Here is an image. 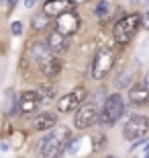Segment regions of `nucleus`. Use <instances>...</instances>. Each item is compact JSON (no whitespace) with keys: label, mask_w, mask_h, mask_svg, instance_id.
<instances>
[{"label":"nucleus","mask_w":149,"mask_h":158,"mask_svg":"<svg viewBox=\"0 0 149 158\" xmlns=\"http://www.w3.org/2000/svg\"><path fill=\"white\" fill-rule=\"evenodd\" d=\"M69 2H72V4H86L88 0H69Z\"/></svg>","instance_id":"obj_24"},{"label":"nucleus","mask_w":149,"mask_h":158,"mask_svg":"<svg viewBox=\"0 0 149 158\" xmlns=\"http://www.w3.org/2000/svg\"><path fill=\"white\" fill-rule=\"evenodd\" d=\"M45 45H47V49H49V52H51L53 56H63V53L68 52L69 43H68V37L61 35V33H57V31L53 29L51 33L47 35Z\"/></svg>","instance_id":"obj_9"},{"label":"nucleus","mask_w":149,"mask_h":158,"mask_svg":"<svg viewBox=\"0 0 149 158\" xmlns=\"http://www.w3.org/2000/svg\"><path fill=\"white\" fill-rule=\"evenodd\" d=\"M123 113H125V99H123V94L112 93V94H108L106 101L102 103L98 123H102V125L110 127V125H115V123L123 117Z\"/></svg>","instance_id":"obj_2"},{"label":"nucleus","mask_w":149,"mask_h":158,"mask_svg":"<svg viewBox=\"0 0 149 158\" xmlns=\"http://www.w3.org/2000/svg\"><path fill=\"white\" fill-rule=\"evenodd\" d=\"M147 4H149V0H147Z\"/></svg>","instance_id":"obj_29"},{"label":"nucleus","mask_w":149,"mask_h":158,"mask_svg":"<svg viewBox=\"0 0 149 158\" xmlns=\"http://www.w3.org/2000/svg\"><path fill=\"white\" fill-rule=\"evenodd\" d=\"M37 107H41L37 90H25V93H21V97H18V111L25 113V115H29Z\"/></svg>","instance_id":"obj_12"},{"label":"nucleus","mask_w":149,"mask_h":158,"mask_svg":"<svg viewBox=\"0 0 149 158\" xmlns=\"http://www.w3.org/2000/svg\"><path fill=\"white\" fill-rule=\"evenodd\" d=\"M84 88H76L72 93L63 94L61 99L57 101V113H72V111H78V107L84 103Z\"/></svg>","instance_id":"obj_7"},{"label":"nucleus","mask_w":149,"mask_h":158,"mask_svg":"<svg viewBox=\"0 0 149 158\" xmlns=\"http://www.w3.org/2000/svg\"><path fill=\"white\" fill-rule=\"evenodd\" d=\"M78 29H80V17H78L76 12H72V10L59 15L57 21H55V31L61 33V35H65V37L74 35Z\"/></svg>","instance_id":"obj_8"},{"label":"nucleus","mask_w":149,"mask_h":158,"mask_svg":"<svg viewBox=\"0 0 149 158\" xmlns=\"http://www.w3.org/2000/svg\"><path fill=\"white\" fill-rule=\"evenodd\" d=\"M98 119H100V107L94 101H88V103H82L78 107L76 117H74V125L78 129H88L92 125H96Z\"/></svg>","instance_id":"obj_4"},{"label":"nucleus","mask_w":149,"mask_h":158,"mask_svg":"<svg viewBox=\"0 0 149 158\" xmlns=\"http://www.w3.org/2000/svg\"><path fill=\"white\" fill-rule=\"evenodd\" d=\"M145 86L149 88V72H147V76H145Z\"/></svg>","instance_id":"obj_25"},{"label":"nucleus","mask_w":149,"mask_h":158,"mask_svg":"<svg viewBox=\"0 0 149 158\" xmlns=\"http://www.w3.org/2000/svg\"><path fill=\"white\" fill-rule=\"evenodd\" d=\"M49 23H51V19L47 17L45 12H37V15L31 19V27H33V31H45L47 27H49Z\"/></svg>","instance_id":"obj_16"},{"label":"nucleus","mask_w":149,"mask_h":158,"mask_svg":"<svg viewBox=\"0 0 149 158\" xmlns=\"http://www.w3.org/2000/svg\"><path fill=\"white\" fill-rule=\"evenodd\" d=\"M108 158H115V156H108Z\"/></svg>","instance_id":"obj_28"},{"label":"nucleus","mask_w":149,"mask_h":158,"mask_svg":"<svg viewBox=\"0 0 149 158\" xmlns=\"http://www.w3.org/2000/svg\"><path fill=\"white\" fill-rule=\"evenodd\" d=\"M55 125H57V113H53V111H43L39 115H35V119H33L35 131H49Z\"/></svg>","instance_id":"obj_11"},{"label":"nucleus","mask_w":149,"mask_h":158,"mask_svg":"<svg viewBox=\"0 0 149 158\" xmlns=\"http://www.w3.org/2000/svg\"><path fill=\"white\" fill-rule=\"evenodd\" d=\"M14 6H17V0H6V8H8V10H12Z\"/></svg>","instance_id":"obj_22"},{"label":"nucleus","mask_w":149,"mask_h":158,"mask_svg":"<svg viewBox=\"0 0 149 158\" xmlns=\"http://www.w3.org/2000/svg\"><path fill=\"white\" fill-rule=\"evenodd\" d=\"M108 10H110V4L106 2V0H102V2H98V4H96L94 15H96V17H100V19H104L106 15H108Z\"/></svg>","instance_id":"obj_18"},{"label":"nucleus","mask_w":149,"mask_h":158,"mask_svg":"<svg viewBox=\"0 0 149 158\" xmlns=\"http://www.w3.org/2000/svg\"><path fill=\"white\" fill-rule=\"evenodd\" d=\"M145 152H147V154H149V144H147V148H145Z\"/></svg>","instance_id":"obj_26"},{"label":"nucleus","mask_w":149,"mask_h":158,"mask_svg":"<svg viewBox=\"0 0 149 158\" xmlns=\"http://www.w3.org/2000/svg\"><path fill=\"white\" fill-rule=\"evenodd\" d=\"M69 135H72L69 127H57V125H55V127H53L49 134L43 135L39 140V144H37L41 158H61L63 154H65L68 144H69Z\"/></svg>","instance_id":"obj_1"},{"label":"nucleus","mask_w":149,"mask_h":158,"mask_svg":"<svg viewBox=\"0 0 149 158\" xmlns=\"http://www.w3.org/2000/svg\"><path fill=\"white\" fill-rule=\"evenodd\" d=\"M139 27H141V15H137V12L127 15V17H123L120 21H116L115 29H112V37H115L116 43L125 45V43H129V41L135 37Z\"/></svg>","instance_id":"obj_3"},{"label":"nucleus","mask_w":149,"mask_h":158,"mask_svg":"<svg viewBox=\"0 0 149 158\" xmlns=\"http://www.w3.org/2000/svg\"><path fill=\"white\" fill-rule=\"evenodd\" d=\"M10 31H12V35H21V33H23V23H21V21H14Z\"/></svg>","instance_id":"obj_19"},{"label":"nucleus","mask_w":149,"mask_h":158,"mask_svg":"<svg viewBox=\"0 0 149 158\" xmlns=\"http://www.w3.org/2000/svg\"><path fill=\"white\" fill-rule=\"evenodd\" d=\"M112 66H115V53L110 49H100L92 60V78H96V80L104 78L112 70Z\"/></svg>","instance_id":"obj_6"},{"label":"nucleus","mask_w":149,"mask_h":158,"mask_svg":"<svg viewBox=\"0 0 149 158\" xmlns=\"http://www.w3.org/2000/svg\"><path fill=\"white\" fill-rule=\"evenodd\" d=\"M37 97H39V105H51V101L55 99V88L51 86H39L37 88Z\"/></svg>","instance_id":"obj_15"},{"label":"nucleus","mask_w":149,"mask_h":158,"mask_svg":"<svg viewBox=\"0 0 149 158\" xmlns=\"http://www.w3.org/2000/svg\"><path fill=\"white\" fill-rule=\"evenodd\" d=\"M129 99H131L133 105H137V107L145 105L149 101V88L145 84H135V86L129 88Z\"/></svg>","instance_id":"obj_14"},{"label":"nucleus","mask_w":149,"mask_h":158,"mask_svg":"<svg viewBox=\"0 0 149 158\" xmlns=\"http://www.w3.org/2000/svg\"><path fill=\"white\" fill-rule=\"evenodd\" d=\"M143 158H149V154H147V156H143Z\"/></svg>","instance_id":"obj_27"},{"label":"nucleus","mask_w":149,"mask_h":158,"mask_svg":"<svg viewBox=\"0 0 149 158\" xmlns=\"http://www.w3.org/2000/svg\"><path fill=\"white\" fill-rule=\"evenodd\" d=\"M69 6H72L69 0H47L45 6H43V12H45L49 19H53V17H59L63 12H68Z\"/></svg>","instance_id":"obj_13"},{"label":"nucleus","mask_w":149,"mask_h":158,"mask_svg":"<svg viewBox=\"0 0 149 158\" xmlns=\"http://www.w3.org/2000/svg\"><path fill=\"white\" fill-rule=\"evenodd\" d=\"M84 146V138H76V140H72L68 144V148H65V154H69V156H76L78 154V150Z\"/></svg>","instance_id":"obj_17"},{"label":"nucleus","mask_w":149,"mask_h":158,"mask_svg":"<svg viewBox=\"0 0 149 158\" xmlns=\"http://www.w3.org/2000/svg\"><path fill=\"white\" fill-rule=\"evenodd\" d=\"M23 142H25V135L23 134H14V135H12V146H14V148L21 146Z\"/></svg>","instance_id":"obj_20"},{"label":"nucleus","mask_w":149,"mask_h":158,"mask_svg":"<svg viewBox=\"0 0 149 158\" xmlns=\"http://www.w3.org/2000/svg\"><path fill=\"white\" fill-rule=\"evenodd\" d=\"M37 64H39L41 72H43L47 78H55L59 72H61V62H59V58H57V56H53L51 52L45 53L41 60H37Z\"/></svg>","instance_id":"obj_10"},{"label":"nucleus","mask_w":149,"mask_h":158,"mask_svg":"<svg viewBox=\"0 0 149 158\" xmlns=\"http://www.w3.org/2000/svg\"><path fill=\"white\" fill-rule=\"evenodd\" d=\"M149 131V119L145 115H131L129 121L123 125V138L129 142H137L145 138Z\"/></svg>","instance_id":"obj_5"},{"label":"nucleus","mask_w":149,"mask_h":158,"mask_svg":"<svg viewBox=\"0 0 149 158\" xmlns=\"http://www.w3.org/2000/svg\"><path fill=\"white\" fill-rule=\"evenodd\" d=\"M141 25H143L145 29H147V31H149V12H147V15H145V17H143V19H141Z\"/></svg>","instance_id":"obj_21"},{"label":"nucleus","mask_w":149,"mask_h":158,"mask_svg":"<svg viewBox=\"0 0 149 158\" xmlns=\"http://www.w3.org/2000/svg\"><path fill=\"white\" fill-rule=\"evenodd\" d=\"M35 2H37V0H25V6H27V8H33Z\"/></svg>","instance_id":"obj_23"}]
</instances>
